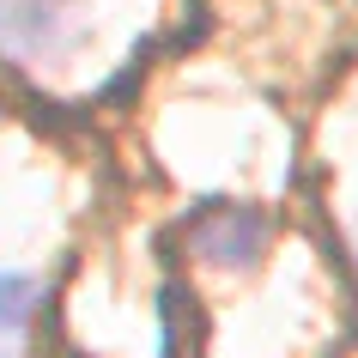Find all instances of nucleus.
I'll use <instances>...</instances> for the list:
<instances>
[{
    "mask_svg": "<svg viewBox=\"0 0 358 358\" xmlns=\"http://www.w3.org/2000/svg\"><path fill=\"white\" fill-rule=\"evenodd\" d=\"M37 280L31 273H0V358L19 352L24 328H31V316H37Z\"/></svg>",
    "mask_w": 358,
    "mask_h": 358,
    "instance_id": "nucleus-1",
    "label": "nucleus"
},
{
    "mask_svg": "<svg viewBox=\"0 0 358 358\" xmlns=\"http://www.w3.org/2000/svg\"><path fill=\"white\" fill-rule=\"evenodd\" d=\"M55 13H61V0H0V37L13 49H37L55 24Z\"/></svg>",
    "mask_w": 358,
    "mask_h": 358,
    "instance_id": "nucleus-2",
    "label": "nucleus"
}]
</instances>
